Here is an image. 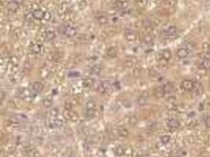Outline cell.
<instances>
[{"mask_svg":"<svg viewBox=\"0 0 210 157\" xmlns=\"http://www.w3.org/2000/svg\"><path fill=\"white\" fill-rule=\"evenodd\" d=\"M44 89V84L40 82H36L32 84V91L34 94H37V93H40L42 90Z\"/></svg>","mask_w":210,"mask_h":157,"instance_id":"5b68a950","label":"cell"},{"mask_svg":"<svg viewBox=\"0 0 210 157\" xmlns=\"http://www.w3.org/2000/svg\"><path fill=\"white\" fill-rule=\"evenodd\" d=\"M86 114H87L88 117H93L94 115H95V110L94 109H87Z\"/></svg>","mask_w":210,"mask_h":157,"instance_id":"f1b7e54d","label":"cell"},{"mask_svg":"<svg viewBox=\"0 0 210 157\" xmlns=\"http://www.w3.org/2000/svg\"><path fill=\"white\" fill-rule=\"evenodd\" d=\"M143 41H144V43L146 44L147 46H152L153 45V38H152L151 35H145L144 38H143Z\"/></svg>","mask_w":210,"mask_h":157,"instance_id":"d6986e66","label":"cell"},{"mask_svg":"<svg viewBox=\"0 0 210 157\" xmlns=\"http://www.w3.org/2000/svg\"><path fill=\"white\" fill-rule=\"evenodd\" d=\"M168 126L170 128H172V129H175V128H178L179 127V121L177 119H175V118H171L168 121Z\"/></svg>","mask_w":210,"mask_h":157,"instance_id":"7c38bea8","label":"cell"},{"mask_svg":"<svg viewBox=\"0 0 210 157\" xmlns=\"http://www.w3.org/2000/svg\"><path fill=\"white\" fill-rule=\"evenodd\" d=\"M18 5L20 4H18L15 1H10L7 5V8H8V10L11 11V12H16V11H18Z\"/></svg>","mask_w":210,"mask_h":157,"instance_id":"8fae6325","label":"cell"},{"mask_svg":"<svg viewBox=\"0 0 210 157\" xmlns=\"http://www.w3.org/2000/svg\"><path fill=\"white\" fill-rule=\"evenodd\" d=\"M107 89L104 86L103 84H101L100 85H99V87H98V91L100 92V93H102V94H105V93L107 92Z\"/></svg>","mask_w":210,"mask_h":157,"instance_id":"f546056e","label":"cell"},{"mask_svg":"<svg viewBox=\"0 0 210 157\" xmlns=\"http://www.w3.org/2000/svg\"><path fill=\"white\" fill-rule=\"evenodd\" d=\"M33 16H34V19H36V20H42L44 16H45V13L42 10H35L33 12Z\"/></svg>","mask_w":210,"mask_h":157,"instance_id":"4fadbf2b","label":"cell"},{"mask_svg":"<svg viewBox=\"0 0 210 157\" xmlns=\"http://www.w3.org/2000/svg\"><path fill=\"white\" fill-rule=\"evenodd\" d=\"M125 37L126 40L128 42H135L137 40V34L135 31H133L131 29H126L125 30Z\"/></svg>","mask_w":210,"mask_h":157,"instance_id":"7a4b0ae2","label":"cell"},{"mask_svg":"<svg viewBox=\"0 0 210 157\" xmlns=\"http://www.w3.org/2000/svg\"><path fill=\"white\" fill-rule=\"evenodd\" d=\"M193 89L195 90L198 95H200L201 93V85L200 84H194V88Z\"/></svg>","mask_w":210,"mask_h":157,"instance_id":"4316f807","label":"cell"},{"mask_svg":"<svg viewBox=\"0 0 210 157\" xmlns=\"http://www.w3.org/2000/svg\"><path fill=\"white\" fill-rule=\"evenodd\" d=\"M31 49H32V51L34 52V53H36V54L40 53V51H41V48H40V46L38 45V44H35V45H33Z\"/></svg>","mask_w":210,"mask_h":157,"instance_id":"cb8c5ba5","label":"cell"},{"mask_svg":"<svg viewBox=\"0 0 210 157\" xmlns=\"http://www.w3.org/2000/svg\"><path fill=\"white\" fill-rule=\"evenodd\" d=\"M97 21H98V23L100 24V25H105V24L107 23V18L106 16H104V15L99 16L97 18Z\"/></svg>","mask_w":210,"mask_h":157,"instance_id":"e0dca14e","label":"cell"},{"mask_svg":"<svg viewBox=\"0 0 210 157\" xmlns=\"http://www.w3.org/2000/svg\"><path fill=\"white\" fill-rule=\"evenodd\" d=\"M23 94H21V97H23L24 100H26V101H29L30 99H31V93H30V91L28 89H23Z\"/></svg>","mask_w":210,"mask_h":157,"instance_id":"ac0fdd59","label":"cell"},{"mask_svg":"<svg viewBox=\"0 0 210 157\" xmlns=\"http://www.w3.org/2000/svg\"><path fill=\"white\" fill-rule=\"evenodd\" d=\"M76 32H77L76 28H74L73 26H70V25L66 26L65 29H64V34L66 35V36H68V37H73V36H75Z\"/></svg>","mask_w":210,"mask_h":157,"instance_id":"52a82bcc","label":"cell"},{"mask_svg":"<svg viewBox=\"0 0 210 157\" xmlns=\"http://www.w3.org/2000/svg\"><path fill=\"white\" fill-rule=\"evenodd\" d=\"M13 1L16 2V3H18V4H21V3H23V2L24 1V0H13Z\"/></svg>","mask_w":210,"mask_h":157,"instance_id":"e575fe53","label":"cell"},{"mask_svg":"<svg viewBox=\"0 0 210 157\" xmlns=\"http://www.w3.org/2000/svg\"><path fill=\"white\" fill-rule=\"evenodd\" d=\"M118 135H119L121 138H126L128 136V131H127L125 128H121V129H119V131H118Z\"/></svg>","mask_w":210,"mask_h":157,"instance_id":"603a6c76","label":"cell"},{"mask_svg":"<svg viewBox=\"0 0 210 157\" xmlns=\"http://www.w3.org/2000/svg\"><path fill=\"white\" fill-rule=\"evenodd\" d=\"M82 84H83L86 87H88V86H90V85L93 84V82H92V80H90V79H85Z\"/></svg>","mask_w":210,"mask_h":157,"instance_id":"1f68e13d","label":"cell"},{"mask_svg":"<svg viewBox=\"0 0 210 157\" xmlns=\"http://www.w3.org/2000/svg\"><path fill=\"white\" fill-rule=\"evenodd\" d=\"M194 82L192 81H190V80H184L183 82H182V87H183V89L187 90V91H191V90H193L194 88Z\"/></svg>","mask_w":210,"mask_h":157,"instance_id":"277c9868","label":"cell"},{"mask_svg":"<svg viewBox=\"0 0 210 157\" xmlns=\"http://www.w3.org/2000/svg\"><path fill=\"white\" fill-rule=\"evenodd\" d=\"M91 70H92L93 74H95V75H99V74L101 73V71H102V68H101L100 65H96V66H94V67L91 69Z\"/></svg>","mask_w":210,"mask_h":157,"instance_id":"7402d4cb","label":"cell"},{"mask_svg":"<svg viewBox=\"0 0 210 157\" xmlns=\"http://www.w3.org/2000/svg\"><path fill=\"white\" fill-rule=\"evenodd\" d=\"M116 152L118 155H123L124 153H125V148L122 147H118L116 148Z\"/></svg>","mask_w":210,"mask_h":157,"instance_id":"4dcf8cb0","label":"cell"},{"mask_svg":"<svg viewBox=\"0 0 210 157\" xmlns=\"http://www.w3.org/2000/svg\"><path fill=\"white\" fill-rule=\"evenodd\" d=\"M63 125V121L59 118H51V121H49V127L51 128H57V127H61Z\"/></svg>","mask_w":210,"mask_h":157,"instance_id":"8992f818","label":"cell"},{"mask_svg":"<svg viewBox=\"0 0 210 157\" xmlns=\"http://www.w3.org/2000/svg\"><path fill=\"white\" fill-rule=\"evenodd\" d=\"M16 118L18 119V121H21V122H24V121H26L27 120V117H26V115H24V114H16L15 115Z\"/></svg>","mask_w":210,"mask_h":157,"instance_id":"d4e9b609","label":"cell"},{"mask_svg":"<svg viewBox=\"0 0 210 157\" xmlns=\"http://www.w3.org/2000/svg\"><path fill=\"white\" fill-rule=\"evenodd\" d=\"M147 101H148L147 96L144 94H142L139 98H137V104H139L140 106H144V105H146V103H147Z\"/></svg>","mask_w":210,"mask_h":157,"instance_id":"9a60e30c","label":"cell"},{"mask_svg":"<svg viewBox=\"0 0 210 157\" xmlns=\"http://www.w3.org/2000/svg\"><path fill=\"white\" fill-rule=\"evenodd\" d=\"M51 105H52V102L49 99H44L43 100V106L46 107V108H51Z\"/></svg>","mask_w":210,"mask_h":157,"instance_id":"484cf974","label":"cell"},{"mask_svg":"<svg viewBox=\"0 0 210 157\" xmlns=\"http://www.w3.org/2000/svg\"><path fill=\"white\" fill-rule=\"evenodd\" d=\"M170 141V137L168 136V135H164V136L161 137V142L163 144H168Z\"/></svg>","mask_w":210,"mask_h":157,"instance_id":"83f0119b","label":"cell"},{"mask_svg":"<svg viewBox=\"0 0 210 157\" xmlns=\"http://www.w3.org/2000/svg\"><path fill=\"white\" fill-rule=\"evenodd\" d=\"M117 53H118V51H117V48H116V47H109V48L107 49V56L110 57V58H113V57H116Z\"/></svg>","mask_w":210,"mask_h":157,"instance_id":"ba28073f","label":"cell"},{"mask_svg":"<svg viewBox=\"0 0 210 157\" xmlns=\"http://www.w3.org/2000/svg\"><path fill=\"white\" fill-rule=\"evenodd\" d=\"M86 107H87V109H94L95 108V103H94L92 100L88 101L86 104Z\"/></svg>","mask_w":210,"mask_h":157,"instance_id":"d6a6232c","label":"cell"},{"mask_svg":"<svg viewBox=\"0 0 210 157\" xmlns=\"http://www.w3.org/2000/svg\"><path fill=\"white\" fill-rule=\"evenodd\" d=\"M65 114H66V117H67V118H69V119H71L73 121L78 120V115H77L76 112L72 111V110H66Z\"/></svg>","mask_w":210,"mask_h":157,"instance_id":"9c48e42d","label":"cell"},{"mask_svg":"<svg viewBox=\"0 0 210 157\" xmlns=\"http://www.w3.org/2000/svg\"><path fill=\"white\" fill-rule=\"evenodd\" d=\"M173 89L174 88H173L172 84H170V82L163 85V90H164L165 94H170L171 92H173Z\"/></svg>","mask_w":210,"mask_h":157,"instance_id":"30bf717a","label":"cell"},{"mask_svg":"<svg viewBox=\"0 0 210 157\" xmlns=\"http://www.w3.org/2000/svg\"><path fill=\"white\" fill-rule=\"evenodd\" d=\"M164 34H165V36L167 37V38H170V39H173V38H175L176 36H177L178 30H177V28H176V26L171 25L170 27H168V28L165 30Z\"/></svg>","mask_w":210,"mask_h":157,"instance_id":"6da1fadb","label":"cell"},{"mask_svg":"<svg viewBox=\"0 0 210 157\" xmlns=\"http://www.w3.org/2000/svg\"><path fill=\"white\" fill-rule=\"evenodd\" d=\"M204 122H205V126L207 128H210V117H206V119H205V121H204Z\"/></svg>","mask_w":210,"mask_h":157,"instance_id":"836d02e7","label":"cell"},{"mask_svg":"<svg viewBox=\"0 0 210 157\" xmlns=\"http://www.w3.org/2000/svg\"><path fill=\"white\" fill-rule=\"evenodd\" d=\"M4 94H6V93H4L3 91H2V92H1V100H2V101L4 100Z\"/></svg>","mask_w":210,"mask_h":157,"instance_id":"d590c367","label":"cell"},{"mask_svg":"<svg viewBox=\"0 0 210 157\" xmlns=\"http://www.w3.org/2000/svg\"><path fill=\"white\" fill-rule=\"evenodd\" d=\"M136 63H137V59L135 58V57H129V58L126 59L125 65L127 66V67L131 68V67H133V66L136 65Z\"/></svg>","mask_w":210,"mask_h":157,"instance_id":"2e32d148","label":"cell"},{"mask_svg":"<svg viewBox=\"0 0 210 157\" xmlns=\"http://www.w3.org/2000/svg\"><path fill=\"white\" fill-rule=\"evenodd\" d=\"M189 54H190V51L187 48H180L176 51V56L179 58H186V57L189 56Z\"/></svg>","mask_w":210,"mask_h":157,"instance_id":"3957f363","label":"cell"},{"mask_svg":"<svg viewBox=\"0 0 210 157\" xmlns=\"http://www.w3.org/2000/svg\"><path fill=\"white\" fill-rule=\"evenodd\" d=\"M55 38V33L52 31H48L46 33V40L47 41H52Z\"/></svg>","mask_w":210,"mask_h":157,"instance_id":"44dd1931","label":"cell"},{"mask_svg":"<svg viewBox=\"0 0 210 157\" xmlns=\"http://www.w3.org/2000/svg\"><path fill=\"white\" fill-rule=\"evenodd\" d=\"M200 66L205 70H208L210 69V59H202V61L200 63Z\"/></svg>","mask_w":210,"mask_h":157,"instance_id":"ffe728a7","label":"cell"},{"mask_svg":"<svg viewBox=\"0 0 210 157\" xmlns=\"http://www.w3.org/2000/svg\"><path fill=\"white\" fill-rule=\"evenodd\" d=\"M170 57H171V52H170V51H168V49H164V51L161 52V58L168 61V60L170 59Z\"/></svg>","mask_w":210,"mask_h":157,"instance_id":"5bb4252c","label":"cell"}]
</instances>
